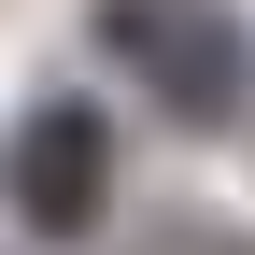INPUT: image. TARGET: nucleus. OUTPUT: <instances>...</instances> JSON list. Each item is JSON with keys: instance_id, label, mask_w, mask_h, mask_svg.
<instances>
[{"instance_id": "f257e3e1", "label": "nucleus", "mask_w": 255, "mask_h": 255, "mask_svg": "<svg viewBox=\"0 0 255 255\" xmlns=\"http://www.w3.org/2000/svg\"><path fill=\"white\" fill-rule=\"evenodd\" d=\"M100 43L156 85V114L199 128V142L255 114V28H241V0H100Z\"/></svg>"}, {"instance_id": "f03ea898", "label": "nucleus", "mask_w": 255, "mask_h": 255, "mask_svg": "<svg viewBox=\"0 0 255 255\" xmlns=\"http://www.w3.org/2000/svg\"><path fill=\"white\" fill-rule=\"evenodd\" d=\"M0 199H14L28 241H100L114 227V114L85 85H43L0 142Z\"/></svg>"}]
</instances>
